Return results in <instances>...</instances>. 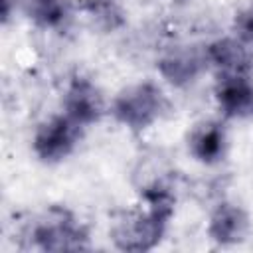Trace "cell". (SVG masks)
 Instances as JSON below:
<instances>
[{
    "instance_id": "obj_1",
    "label": "cell",
    "mask_w": 253,
    "mask_h": 253,
    "mask_svg": "<svg viewBox=\"0 0 253 253\" xmlns=\"http://www.w3.org/2000/svg\"><path fill=\"white\" fill-rule=\"evenodd\" d=\"M144 210L123 213L113 225V241L121 251H148L160 243L168 221L174 213V192L160 180L152 178L140 190Z\"/></svg>"
},
{
    "instance_id": "obj_2",
    "label": "cell",
    "mask_w": 253,
    "mask_h": 253,
    "mask_svg": "<svg viewBox=\"0 0 253 253\" xmlns=\"http://www.w3.org/2000/svg\"><path fill=\"white\" fill-rule=\"evenodd\" d=\"M22 247L34 251H81L89 249V231L71 210L51 206L24 225Z\"/></svg>"
},
{
    "instance_id": "obj_3",
    "label": "cell",
    "mask_w": 253,
    "mask_h": 253,
    "mask_svg": "<svg viewBox=\"0 0 253 253\" xmlns=\"http://www.w3.org/2000/svg\"><path fill=\"white\" fill-rule=\"evenodd\" d=\"M164 91L154 81H140L125 87L113 101V117L132 132L152 126L166 111Z\"/></svg>"
},
{
    "instance_id": "obj_4",
    "label": "cell",
    "mask_w": 253,
    "mask_h": 253,
    "mask_svg": "<svg viewBox=\"0 0 253 253\" xmlns=\"http://www.w3.org/2000/svg\"><path fill=\"white\" fill-rule=\"evenodd\" d=\"M81 132H83V126L77 125L73 119H69L61 111L59 115L49 117L36 128V134L32 140L34 154L47 164L61 162L75 150L81 138Z\"/></svg>"
},
{
    "instance_id": "obj_5",
    "label": "cell",
    "mask_w": 253,
    "mask_h": 253,
    "mask_svg": "<svg viewBox=\"0 0 253 253\" xmlns=\"http://www.w3.org/2000/svg\"><path fill=\"white\" fill-rule=\"evenodd\" d=\"M103 109V95L97 85L83 75H75L63 95V113L85 128L101 119Z\"/></svg>"
},
{
    "instance_id": "obj_6",
    "label": "cell",
    "mask_w": 253,
    "mask_h": 253,
    "mask_svg": "<svg viewBox=\"0 0 253 253\" xmlns=\"http://www.w3.org/2000/svg\"><path fill=\"white\" fill-rule=\"evenodd\" d=\"M215 101L227 119L253 117V79L251 75H217Z\"/></svg>"
},
{
    "instance_id": "obj_7",
    "label": "cell",
    "mask_w": 253,
    "mask_h": 253,
    "mask_svg": "<svg viewBox=\"0 0 253 253\" xmlns=\"http://www.w3.org/2000/svg\"><path fill=\"white\" fill-rule=\"evenodd\" d=\"M206 49L200 53L194 47H172L158 59L160 75L174 87L192 85L206 69Z\"/></svg>"
},
{
    "instance_id": "obj_8",
    "label": "cell",
    "mask_w": 253,
    "mask_h": 253,
    "mask_svg": "<svg viewBox=\"0 0 253 253\" xmlns=\"http://www.w3.org/2000/svg\"><path fill=\"white\" fill-rule=\"evenodd\" d=\"M206 59L217 75H251L253 53L243 40L221 38L206 47Z\"/></svg>"
},
{
    "instance_id": "obj_9",
    "label": "cell",
    "mask_w": 253,
    "mask_h": 253,
    "mask_svg": "<svg viewBox=\"0 0 253 253\" xmlns=\"http://www.w3.org/2000/svg\"><path fill=\"white\" fill-rule=\"evenodd\" d=\"M249 229L247 213L229 202L219 204L208 221V235L217 245H233L239 243Z\"/></svg>"
},
{
    "instance_id": "obj_10",
    "label": "cell",
    "mask_w": 253,
    "mask_h": 253,
    "mask_svg": "<svg viewBox=\"0 0 253 253\" xmlns=\"http://www.w3.org/2000/svg\"><path fill=\"white\" fill-rule=\"evenodd\" d=\"M190 154L202 164H217L227 150V136L219 123L206 121L192 128L188 136Z\"/></svg>"
},
{
    "instance_id": "obj_11",
    "label": "cell",
    "mask_w": 253,
    "mask_h": 253,
    "mask_svg": "<svg viewBox=\"0 0 253 253\" xmlns=\"http://www.w3.org/2000/svg\"><path fill=\"white\" fill-rule=\"evenodd\" d=\"M26 16L43 30H65L71 20V8L67 0H22Z\"/></svg>"
},
{
    "instance_id": "obj_12",
    "label": "cell",
    "mask_w": 253,
    "mask_h": 253,
    "mask_svg": "<svg viewBox=\"0 0 253 253\" xmlns=\"http://www.w3.org/2000/svg\"><path fill=\"white\" fill-rule=\"evenodd\" d=\"M79 8L87 14V18L93 20L95 26L105 32H115L126 22L125 8L119 0H81Z\"/></svg>"
},
{
    "instance_id": "obj_13",
    "label": "cell",
    "mask_w": 253,
    "mask_h": 253,
    "mask_svg": "<svg viewBox=\"0 0 253 253\" xmlns=\"http://www.w3.org/2000/svg\"><path fill=\"white\" fill-rule=\"evenodd\" d=\"M235 30H237L239 40H243L245 43H253V6L237 16Z\"/></svg>"
}]
</instances>
